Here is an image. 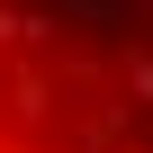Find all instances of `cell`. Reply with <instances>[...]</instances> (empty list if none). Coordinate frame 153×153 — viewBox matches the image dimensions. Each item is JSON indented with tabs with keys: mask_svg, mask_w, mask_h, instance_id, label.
<instances>
[{
	"mask_svg": "<svg viewBox=\"0 0 153 153\" xmlns=\"http://www.w3.org/2000/svg\"><path fill=\"white\" fill-rule=\"evenodd\" d=\"M0 153H153V0H0Z\"/></svg>",
	"mask_w": 153,
	"mask_h": 153,
	"instance_id": "1",
	"label": "cell"
}]
</instances>
